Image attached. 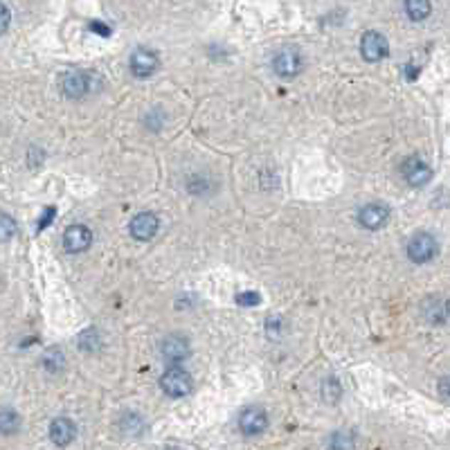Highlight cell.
Here are the masks:
<instances>
[{
    "label": "cell",
    "instance_id": "1",
    "mask_svg": "<svg viewBox=\"0 0 450 450\" xmlns=\"http://www.w3.org/2000/svg\"><path fill=\"white\" fill-rule=\"evenodd\" d=\"M160 387L162 392L167 394V397H172V399H182V397H187V394L192 392L194 383H192V376L185 372V370H180V367H172V370H167L160 378Z\"/></svg>",
    "mask_w": 450,
    "mask_h": 450
},
{
    "label": "cell",
    "instance_id": "2",
    "mask_svg": "<svg viewBox=\"0 0 450 450\" xmlns=\"http://www.w3.org/2000/svg\"><path fill=\"white\" fill-rule=\"evenodd\" d=\"M437 255V239L428 232H419L407 244V257L414 263H426Z\"/></svg>",
    "mask_w": 450,
    "mask_h": 450
},
{
    "label": "cell",
    "instance_id": "3",
    "mask_svg": "<svg viewBox=\"0 0 450 450\" xmlns=\"http://www.w3.org/2000/svg\"><path fill=\"white\" fill-rule=\"evenodd\" d=\"M387 52H389V43H387V38L381 32L372 30V32L362 34V38H360V54H362L365 61L376 63V61L385 59Z\"/></svg>",
    "mask_w": 450,
    "mask_h": 450
},
{
    "label": "cell",
    "instance_id": "4",
    "mask_svg": "<svg viewBox=\"0 0 450 450\" xmlns=\"http://www.w3.org/2000/svg\"><path fill=\"white\" fill-rule=\"evenodd\" d=\"M273 70H275V75L281 77V79L295 77L302 70V56H300V52L298 50H291V48L279 50L275 54V59H273Z\"/></svg>",
    "mask_w": 450,
    "mask_h": 450
},
{
    "label": "cell",
    "instance_id": "5",
    "mask_svg": "<svg viewBox=\"0 0 450 450\" xmlns=\"http://www.w3.org/2000/svg\"><path fill=\"white\" fill-rule=\"evenodd\" d=\"M239 428H241V432L248 434V437L261 434L268 428V414H266L261 407H248V410H244L241 417H239Z\"/></svg>",
    "mask_w": 450,
    "mask_h": 450
},
{
    "label": "cell",
    "instance_id": "6",
    "mask_svg": "<svg viewBox=\"0 0 450 450\" xmlns=\"http://www.w3.org/2000/svg\"><path fill=\"white\" fill-rule=\"evenodd\" d=\"M360 225L362 228H367V230H381L387 225L389 221V209L387 205H378V203H372V205H365L360 209Z\"/></svg>",
    "mask_w": 450,
    "mask_h": 450
},
{
    "label": "cell",
    "instance_id": "7",
    "mask_svg": "<svg viewBox=\"0 0 450 450\" xmlns=\"http://www.w3.org/2000/svg\"><path fill=\"white\" fill-rule=\"evenodd\" d=\"M403 176L412 187H424L432 178V169L419 158H407L403 162Z\"/></svg>",
    "mask_w": 450,
    "mask_h": 450
},
{
    "label": "cell",
    "instance_id": "8",
    "mask_svg": "<svg viewBox=\"0 0 450 450\" xmlns=\"http://www.w3.org/2000/svg\"><path fill=\"white\" fill-rule=\"evenodd\" d=\"M93 244V232L86 225H70L63 234V246L68 252H83Z\"/></svg>",
    "mask_w": 450,
    "mask_h": 450
},
{
    "label": "cell",
    "instance_id": "9",
    "mask_svg": "<svg viewBox=\"0 0 450 450\" xmlns=\"http://www.w3.org/2000/svg\"><path fill=\"white\" fill-rule=\"evenodd\" d=\"M160 228V221L156 214H151V212H140L133 216L131 221V234L135 239H140V241H149V239L156 236Z\"/></svg>",
    "mask_w": 450,
    "mask_h": 450
},
{
    "label": "cell",
    "instance_id": "10",
    "mask_svg": "<svg viewBox=\"0 0 450 450\" xmlns=\"http://www.w3.org/2000/svg\"><path fill=\"white\" fill-rule=\"evenodd\" d=\"M158 70V56L156 52L151 50H135L133 56H131V73L137 77V79H145V77H151L153 73Z\"/></svg>",
    "mask_w": 450,
    "mask_h": 450
},
{
    "label": "cell",
    "instance_id": "11",
    "mask_svg": "<svg viewBox=\"0 0 450 450\" xmlns=\"http://www.w3.org/2000/svg\"><path fill=\"white\" fill-rule=\"evenodd\" d=\"M160 351L169 362L178 365L189 356V342L182 335H167L160 345Z\"/></svg>",
    "mask_w": 450,
    "mask_h": 450
},
{
    "label": "cell",
    "instance_id": "12",
    "mask_svg": "<svg viewBox=\"0 0 450 450\" xmlns=\"http://www.w3.org/2000/svg\"><path fill=\"white\" fill-rule=\"evenodd\" d=\"M93 88V79L86 73H68L63 77V93L73 100H79V97L88 95Z\"/></svg>",
    "mask_w": 450,
    "mask_h": 450
},
{
    "label": "cell",
    "instance_id": "13",
    "mask_svg": "<svg viewBox=\"0 0 450 450\" xmlns=\"http://www.w3.org/2000/svg\"><path fill=\"white\" fill-rule=\"evenodd\" d=\"M75 434H77L75 424H73L70 419H66V417L54 419L52 424H50V439H52L56 446H68V444H73Z\"/></svg>",
    "mask_w": 450,
    "mask_h": 450
},
{
    "label": "cell",
    "instance_id": "14",
    "mask_svg": "<svg viewBox=\"0 0 450 450\" xmlns=\"http://www.w3.org/2000/svg\"><path fill=\"white\" fill-rule=\"evenodd\" d=\"M405 11L412 21H424L430 16L432 5L426 3V0H410V3H405Z\"/></svg>",
    "mask_w": 450,
    "mask_h": 450
},
{
    "label": "cell",
    "instance_id": "15",
    "mask_svg": "<svg viewBox=\"0 0 450 450\" xmlns=\"http://www.w3.org/2000/svg\"><path fill=\"white\" fill-rule=\"evenodd\" d=\"M21 428V417L14 410H0V434H14Z\"/></svg>",
    "mask_w": 450,
    "mask_h": 450
},
{
    "label": "cell",
    "instance_id": "16",
    "mask_svg": "<svg viewBox=\"0 0 450 450\" xmlns=\"http://www.w3.org/2000/svg\"><path fill=\"white\" fill-rule=\"evenodd\" d=\"M16 221H14L9 214H3L0 212V241H9V239H14V234H16Z\"/></svg>",
    "mask_w": 450,
    "mask_h": 450
},
{
    "label": "cell",
    "instance_id": "17",
    "mask_svg": "<svg viewBox=\"0 0 450 450\" xmlns=\"http://www.w3.org/2000/svg\"><path fill=\"white\" fill-rule=\"evenodd\" d=\"M356 441L349 432H335L331 439V450H354Z\"/></svg>",
    "mask_w": 450,
    "mask_h": 450
},
{
    "label": "cell",
    "instance_id": "18",
    "mask_svg": "<svg viewBox=\"0 0 450 450\" xmlns=\"http://www.w3.org/2000/svg\"><path fill=\"white\" fill-rule=\"evenodd\" d=\"M234 300H236V304H241V306H255V304L261 302L259 293H255V291H244V293H239Z\"/></svg>",
    "mask_w": 450,
    "mask_h": 450
},
{
    "label": "cell",
    "instance_id": "19",
    "mask_svg": "<svg viewBox=\"0 0 450 450\" xmlns=\"http://www.w3.org/2000/svg\"><path fill=\"white\" fill-rule=\"evenodd\" d=\"M9 21H11V14H9V7L0 3V34H3L7 27H9Z\"/></svg>",
    "mask_w": 450,
    "mask_h": 450
},
{
    "label": "cell",
    "instance_id": "20",
    "mask_svg": "<svg viewBox=\"0 0 450 450\" xmlns=\"http://www.w3.org/2000/svg\"><path fill=\"white\" fill-rule=\"evenodd\" d=\"M437 311H439V313H446V306H444V304H439V308H434V313H437ZM444 318H446V315H441V318L437 320V315H430L428 320H430V322H434V325H437V322H446Z\"/></svg>",
    "mask_w": 450,
    "mask_h": 450
},
{
    "label": "cell",
    "instance_id": "21",
    "mask_svg": "<svg viewBox=\"0 0 450 450\" xmlns=\"http://www.w3.org/2000/svg\"><path fill=\"white\" fill-rule=\"evenodd\" d=\"M446 383H448V381H446V378H444V381H441V397H444V399L448 397V389H446Z\"/></svg>",
    "mask_w": 450,
    "mask_h": 450
},
{
    "label": "cell",
    "instance_id": "22",
    "mask_svg": "<svg viewBox=\"0 0 450 450\" xmlns=\"http://www.w3.org/2000/svg\"><path fill=\"white\" fill-rule=\"evenodd\" d=\"M169 450H178V448H169Z\"/></svg>",
    "mask_w": 450,
    "mask_h": 450
}]
</instances>
